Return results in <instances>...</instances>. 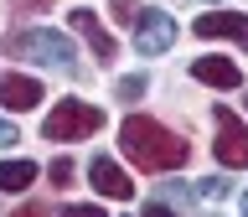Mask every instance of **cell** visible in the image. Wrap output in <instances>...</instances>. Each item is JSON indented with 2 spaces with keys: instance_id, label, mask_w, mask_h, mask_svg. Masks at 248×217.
I'll return each mask as SVG.
<instances>
[{
  "instance_id": "cell-6",
  "label": "cell",
  "mask_w": 248,
  "mask_h": 217,
  "mask_svg": "<svg viewBox=\"0 0 248 217\" xmlns=\"http://www.w3.org/2000/svg\"><path fill=\"white\" fill-rule=\"evenodd\" d=\"M191 31H197L202 42H238V46H248V16H238V11H202V21Z\"/></svg>"
},
{
  "instance_id": "cell-4",
  "label": "cell",
  "mask_w": 248,
  "mask_h": 217,
  "mask_svg": "<svg viewBox=\"0 0 248 217\" xmlns=\"http://www.w3.org/2000/svg\"><path fill=\"white\" fill-rule=\"evenodd\" d=\"M217 160L228 170H243L248 166V124L232 114V108H217Z\"/></svg>"
},
{
  "instance_id": "cell-5",
  "label": "cell",
  "mask_w": 248,
  "mask_h": 217,
  "mask_svg": "<svg viewBox=\"0 0 248 217\" xmlns=\"http://www.w3.org/2000/svg\"><path fill=\"white\" fill-rule=\"evenodd\" d=\"M170 42H176V21H170V11H140L135 16V46L145 52V57L170 52Z\"/></svg>"
},
{
  "instance_id": "cell-14",
  "label": "cell",
  "mask_w": 248,
  "mask_h": 217,
  "mask_svg": "<svg viewBox=\"0 0 248 217\" xmlns=\"http://www.w3.org/2000/svg\"><path fill=\"white\" fill-rule=\"evenodd\" d=\"M21 16H42V11H52V0H11Z\"/></svg>"
},
{
  "instance_id": "cell-2",
  "label": "cell",
  "mask_w": 248,
  "mask_h": 217,
  "mask_svg": "<svg viewBox=\"0 0 248 217\" xmlns=\"http://www.w3.org/2000/svg\"><path fill=\"white\" fill-rule=\"evenodd\" d=\"M5 52L11 57H31V62H46V67H57V73H73L78 67V52L73 42L62 36V31H46V26H26V31H11L5 36Z\"/></svg>"
},
{
  "instance_id": "cell-7",
  "label": "cell",
  "mask_w": 248,
  "mask_h": 217,
  "mask_svg": "<svg viewBox=\"0 0 248 217\" xmlns=\"http://www.w3.org/2000/svg\"><path fill=\"white\" fill-rule=\"evenodd\" d=\"M191 78H197V83H207V88H243V67H238V62L232 57H197L191 62Z\"/></svg>"
},
{
  "instance_id": "cell-21",
  "label": "cell",
  "mask_w": 248,
  "mask_h": 217,
  "mask_svg": "<svg viewBox=\"0 0 248 217\" xmlns=\"http://www.w3.org/2000/svg\"><path fill=\"white\" fill-rule=\"evenodd\" d=\"M243 217H248V191H243Z\"/></svg>"
},
{
  "instance_id": "cell-1",
  "label": "cell",
  "mask_w": 248,
  "mask_h": 217,
  "mask_svg": "<svg viewBox=\"0 0 248 217\" xmlns=\"http://www.w3.org/2000/svg\"><path fill=\"white\" fill-rule=\"evenodd\" d=\"M119 150L135 160L140 170H181L186 166V140L170 135L166 124H155L150 114H129L119 129Z\"/></svg>"
},
{
  "instance_id": "cell-12",
  "label": "cell",
  "mask_w": 248,
  "mask_h": 217,
  "mask_svg": "<svg viewBox=\"0 0 248 217\" xmlns=\"http://www.w3.org/2000/svg\"><path fill=\"white\" fill-rule=\"evenodd\" d=\"M197 197H207V202L228 197V181H222V176H212V181H202V186H197Z\"/></svg>"
},
{
  "instance_id": "cell-17",
  "label": "cell",
  "mask_w": 248,
  "mask_h": 217,
  "mask_svg": "<svg viewBox=\"0 0 248 217\" xmlns=\"http://www.w3.org/2000/svg\"><path fill=\"white\" fill-rule=\"evenodd\" d=\"M52 181H57V186L73 181V160H52Z\"/></svg>"
},
{
  "instance_id": "cell-20",
  "label": "cell",
  "mask_w": 248,
  "mask_h": 217,
  "mask_svg": "<svg viewBox=\"0 0 248 217\" xmlns=\"http://www.w3.org/2000/svg\"><path fill=\"white\" fill-rule=\"evenodd\" d=\"M16 140H21V135H16V124H11V119H0V145H16Z\"/></svg>"
},
{
  "instance_id": "cell-11",
  "label": "cell",
  "mask_w": 248,
  "mask_h": 217,
  "mask_svg": "<svg viewBox=\"0 0 248 217\" xmlns=\"http://www.w3.org/2000/svg\"><path fill=\"white\" fill-rule=\"evenodd\" d=\"M31 181H36V166L31 160H5L0 166V191H26Z\"/></svg>"
},
{
  "instance_id": "cell-10",
  "label": "cell",
  "mask_w": 248,
  "mask_h": 217,
  "mask_svg": "<svg viewBox=\"0 0 248 217\" xmlns=\"http://www.w3.org/2000/svg\"><path fill=\"white\" fill-rule=\"evenodd\" d=\"M67 26L93 42V57H98V62H114V36L98 26V16H93V11H73V16H67Z\"/></svg>"
},
{
  "instance_id": "cell-16",
  "label": "cell",
  "mask_w": 248,
  "mask_h": 217,
  "mask_svg": "<svg viewBox=\"0 0 248 217\" xmlns=\"http://www.w3.org/2000/svg\"><path fill=\"white\" fill-rule=\"evenodd\" d=\"M108 11H114V16H119V21H135V0H108Z\"/></svg>"
},
{
  "instance_id": "cell-3",
  "label": "cell",
  "mask_w": 248,
  "mask_h": 217,
  "mask_svg": "<svg viewBox=\"0 0 248 217\" xmlns=\"http://www.w3.org/2000/svg\"><path fill=\"white\" fill-rule=\"evenodd\" d=\"M98 129H104V108L83 104V98H62V104L42 119L46 140H83V135H98Z\"/></svg>"
},
{
  "instance_id": "cell-9",
  "label": "cell",
  "mask_w": 248,
  "mask_h": 217,
  "mask_svg": "<svg viewBox=\"0 0 248 217\" xmlns=\"http://www.w3.org/2000/svg\"><path fill=\"white\" fill-rule=\"evenodd\" d=\"M42 104V83L26 73H5L0 78V108H36Z\"/></svg>"
},
{
  "instance_id": "cell-13",
  "label": "cell",
  "mask_w": 248,
  "mask_h": 217,
  "mask_svg": "<svg viewBox=\"0 0 248 217\" xmlns=\"http://www.w3.org/2000/svg\"><path fill=\"white\" fill-rule=\"evenodd\" d=\"M62 217H104V207H93V202H67Z\"/></svg>"
},
{
  "instance_id": "cell-18",
  "label": "cell",
  "mask_w": 248,
  "mask_h": 217,
  "mask_svg": "<svg viewBox=\"0 0 248 217\" xmlns=\"http://www.w3.org/2000/svg\"><path fill=\"white\" fill-rule=\"evenodd\" d=\"M145 217H176V207H166V202H145Z\"/></svg>"
},
{
  "instance_id": "cell-8",
  "label": "cell",
  "mask_w": 248,
  "mask_h": 217,
  "mask_svg": "<svg viewBox=\"0 0 248 217\" xmlns=\"http://www.w3.org/2000/svg\"><path fill=\"white\" fill-rule=\"evenodd\" d=\"M88 181L98 186L104 197H114V202H129V197H135V181H129L124 166H119V160H108V155H98V160L88 166Z\"/></svg>"
},
{
  "instance_id": "cell-15",
  "label": "cell",
  "mask_w": 248,
  "mask_h": 217,
  "mask_svg": "<svg viewBox=\"0 0 248 217\" xmlns=\"http://www.w3.org/2000/svg\"><path fill=\"white\" fill-rule=\"evenodd\" d=\"M145 93V78H119V98H140Z\"/></svg>"
},
{
  "instance_id": "cell-19",
  "label": "cell",
  "mask_w": 248,
  "mask_h": 217,
  "mask_svg": "<svg viewBox=\"0 0 248 217\" xmlns=\"http://www.w3.org/2000/svg\"><path fill=\"white\" fill-rule=\"evenodd\" d=\"M11 217H46V207H36V202H21Z\"/></svg>"
}]
</instances>
